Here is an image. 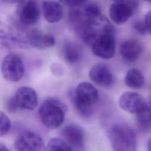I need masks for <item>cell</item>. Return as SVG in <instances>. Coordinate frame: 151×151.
<instances>
[{"label":"cell","instance_id":"6da1fadb","mask_svg":"<svg viewBox=\"0 0 151 151\" xmlns=\"http://www.w3.org/2000/svg\"><path fill=\"white\" fill-rule=\"evenodd\" d=\"M67 107L61 101L54 98H47L39 108L41 122L48 129L58 128L63 123Z\"/></svg>","mask_w":151,"mask_h":151},{"label":"cell","instance_id":"7a4b0ae2","mask_svg":"<svg viewBox=\"0 0 151 151\" xmlns=\"http://www.w3.org/2000/svg\"><path fill=\"white\" fill-rule=\"evenodd\" d=\"M109 138L114 151H137L134 131L124 124H116L109 130Z\"/></svg>","mask_w":151,"mask_h":151},{"label":"cell","instance_id":"3957f363","mask_svg":"<svg viewBox=\"0 0 151 151\" xmlns=\"http://www.w3.org/2000/svg\"><path fill=\"white\" fill-rule=\"evenodd\" d=\"M3 77L9 81H18L24 74V65L21 57L16 54H9L4 58L1 65Z\"/></svg>","mask_w":151,"mask_h":151},{"label":"cell","instance_id":"277c9868","mask_svg":"<svg viewBox=\"0 0 151 151\" xmlns=\"http://www.w3.org/2000/svg\"><path fill=\"white\" fill-rule=\"evenodd\" d=\"M14 145L17 151H47L42 138L31 131H25L18 135Z\"/></svg>","mask_w":151,"mask_h":151},{"label":"cell","instance_id":"5b68a950","mask_svg":"<svg viewBox=\"0 0 151 151\" xmlns=\"http://www.w3.org/2000/svg\"><path fill=\"white\" fill-rule=\"evenodd\" d=\"M93 53L103 59L114 57L116 52L115 39L113 33H103L91 45Z\"/></svg>","mask_w":151,"mask_h":151},{"label":"cell","instance_id":"8992f818","mask_svg":"<svg viewBox=\"0 0 151 151\" xmlns=\"http://www.w3.org/2000/svg\"><path fill=\"white\" fill-rule=\"evenodd\" d=\"M19 5L18 14L21 23L27 26L37 24L40 18V9L37 0H24Z\"/></svg>","mask_w":151,"mask_h":151},{"label":"cell","instance_id":"52a82bcc","mask_svg":"<svg viewBox=\"0 0 151 151\" xmlns=\"http://www.w3.org/2000/svg\"><path fill=\"white\" fill-rule=\"evenodd\" d=\"M72 93L77 101L88 106H93L96 104L99 97L96 88L88 82L79 83Z\"/></svg>","mask_w":151,"mask_h":151},{"label":"cell","instance_id":"ba28073f","mask_svg":"<svg viewBox=\"0 0 151 151\" xmlns=\"http://www.w3.org/2000/svg\"><path fill=\"white\" fill-rule=\"evenodd\" d=\"M88 75L93 82L103 87H110L114 82L111 70L107 65L103 63L94 64L91 68Z\"/></svg>","mask_w":151,"mask_h":151},{"label":"cell","instance_id":"9c48e42d","mask_svg":"<svg viewBox=\"0 0 151 151\" xmlns=\"http://www.w3.org/2000/svg\"><path fill=\"white\" fill-rule=\"evenodd\" d=\"M14 98L18 107L22 109L33 110L38 104L36 91L32 88L27 86H22L18 88Z\"/></svg>","mask_w":151,"mask_h":151},{"label":"cell","instance_id":"30bf717a","mask_svg":"<svg viewBox=\"0 0 151 151\" xmlns=\"http://www.w3.org/2000/svg\"><path fill=\"white\" fill-rule=\"evenodd\" d=\"M119 104L123 110L132 114H136L147 104L140 94L130 91L126 92L120 97Z\"/></svg>","mask_w":151,"mask_h":151},{"label":"cell","instance_id":"8fae6325","mask_svg":"<svg viewBox=\"0 0 151 151\" xmlns=\"http://www.w3.org/2000/svg\"><path fill=\"white\" fill-rule=\"evenodd\" d=\"M65 142L77 151H82L84 145V134L83 129L76 124H68L63 129Z\"/></svg>","mask_w":151,"mask_h":151},{"label":"cell","instance_id":"7c38bea8","mask_svg":"<svg viewBox=\"0 0 151 151\" xmlns=\"http://www.w3.org/2000/svg\"><path fill=\"white\" fill-rule=\"evenodd\" d=\"M26 41L28 45L41 50L52 47L55 43V38L52 35L43 34L38 29L29 31L27 34Z\"/></svg>","mask_w":151,"mask_h":151},{"label":"cell","instance_id":"4fadbf2b","mask_svg":"<svg viewBox=\"0 0 151 151\" xmlns=\"http://www.w3.org/2000/svg\"><path fill=\"white\" fill-rule=\"evenodd\" d=\"M142 51V47L141 44L134 39L126 40L121 44L120 48L122 57L127 62H133L137 60Z\"/></svg>","mask_w":151,"mask_h":151},{"label":"cell","instance_id":"5bb4252c","mask_svg":"<svg viewBox=\"0 0 151 151\" xmlns=\"http://www.w3.org/2000/svg\"><path fill=\"white\" fill-rule=\"evenodd\" d=\"M132 14L133 9L132 6L123 2L113 4L109 9L110 17L117 24H122L126 22Z\"/></svg>","mask_w":151,"mask_h":151},{"label":"cell","instance_id":"9a60e30c","mask_svg":"<svg viewBox=\"0 0 151 151\" xmlns=\"http://www.w3.org/2000/svg\"><path fill=\"white\" fill-rule=\"evenodd\" d=\"M43 15L45 20L50 23L60 21L63 15V8L58 2L45 1L42 2Z\"/></svg>","mask_w":151,"mask_h":151},{"label":"cell","instance_id":"2e32d148","mask_svg":"<svg viewBox=\"0 0 151 151\" xmlns=\"http://www.w3.org/2000/svg\"><path fill=\"white\" fill-rule=\"evenodd\" d=\"M63 55L65 61L71 64L77 63L82 58L81 47L75 42L67 41L63 47Z\"/></svg>","mask_w":151,"mask_h":151},{"label":"cell","instance_id":"e0dca14e","mask_svg":"<svg viewBox=\"0 0 151 151\" xmlns=\"http://www.w3.org/2000/svg\"><path fill=\"white\" fill-rule=\"evenodd\" d=\"M28 46L26 40L8 34L5 32L0 31V47L6 49L11 48H25Z\"/></svg>","mask_w":151,"mask_h":151},{"label":"cell","instance_id":"ac0fdd59","mask_svg":"<svg viewBox=\"0 0 151 151\" xmlns=\"http://www.w3.org/2000/svg\"><path fill=\"white\" fill-rule=\"evenodd\" d=\"M136 114L139 130L144 133L149 132L151 130V107L146 104Z\"/></svg>","mask_w":151,"mask_h":151},{"label":"cell","instance_id":"d6986e66","mask_svg":"<svg viewBox=\"0 0 151 151\" xmlns=\"http://www.w3.org/2000/svg\"><path fill=\"white\" fill-rule=\"evenodd\" d=\"M124 83L132 88L139 89L144 86L145 78L140 71L136 68H132L127 71Z\"/></svg>","mask_w":151,"mask_h":151},{"label":"cell","instance_id":"ffe728a7","mask_svg":"<svg viewBox=\"0 0 151 151\" xmlns=\"http://www.w3.org/2000/svg\"><path fill=\"white\" fill-rule=\"evenodd\" d=\"M47 148L48 151H73L72 147L65 140L57 137L50 139Z\"/></svg>","mask_w":151,"mask_h":151},{"label":"cell","instance_id":"44dd1931","mask_svg":"<svg viewBox=\"0 0 151 151\" xmlns=\"http://www.w3.org/2000/svg\"><path fill=\"white\" fill-rule=\"evenodd\" d=\"M69 97L74 108L80 115L84 117H88L93 113V106H88L77 101L73 95L72 91L69 93Z\"/></svg>","mask_w":151,"mask_h":151},{"label":"cell","instance_id":"7402d4cb","mask_svg":"<svg viewBox=\"0 0 151 151\" xmlns=\"http://www.w3.org/2000/svg\"><path fill=\"white\" fill-rule=\"evenodd\" d=\"M83 13L86 18L88 21H94L101 17L100 7L94 3L87 5L84 8Z\"/></svg>","mask_w":151,"mask_h":151},{"label":"cell","instance_id":"603a6c76","mask_svg":"<svg viewBox=\"0 0 151 151\" xmlns=\"http://www.w3.org/2000/svg\"><path fill=\"white\" fill-rule=\"evenodd\" d=\"M11 127V123L9 118L6 114L0 111V136L7 134Z\"/></svg>","mask_w":151,"mask_h":151},{"label":"cell","instance_id":"cb8c5ba5","mask_svg":"<svg viewBox=\"0 0 151 151\" xmlns=\"http://www.w3.org/2000/svg\"><path fill=\"white\" fill-rule=\"evenodd\" d=\"M87 0H60L65 5L72 8H77L84 5Z\"/></svg>","mask_w":151,"mask_h":151},{"label":"cell","instance_id":"d4e9b609","mask_svg":"<svg viewBox=\"0 0 151 151\" xmlns=\"http://www.w3.org/2000/svg\"><path fill=\"white\" fill-rule=\"evenodd\" d=\"M134 28L140 34L144 35L146 33L147 29L144 21H137L134 23Z\"/></svg>","mask_w":151,"mask_h":151},{"label":"cell","instance_id":"484cf974","mask_svg":"<svg viewBox=\"0 0 151 151\" xmlns=\"http://www.w3.org/2000/svg\"><path fill=\"white\" fill-rule=\"evenodd\" d=\"M7 109L11 112L16 111L18 109H19L17 105L14 97H11L8 100L7 102Z\"/></svg>","mask_w":151,"mask_h":151},{"label":"cell","instance_id":"4316f807","mask_svg":"<svg viewBox=\"0 0 151 151\" xmlns=\"http://www.w3.org/2000/svg\"><path fill=\"white\" fill-rule=\"evenodd\" d=\"M147 32L151 34V10L148 11L145 17L144 20Z\"/></svg>","mask_w":151,"mask_h":151},{"label":"cell","instance_id":"83f0119b","mask_svg":"<svg viewBox=\"0 0 151 151\" xmlns=\"http://www.w3.org/2000/svg\"><path fill=\"white\" fill-rule=\"evenodd\" d=\"M24 0H3L4 2H5L6 4H21Z\"/></svg>","mask_w":151,"mask_h":151},{"label":"cell","instance_id":"f1b7e54d","mask_svg":"<svg viewBox=\"0 0 151 151\" xmlns=\"http://www.w3.org/2000/svg\"><path fill=\"white\" fill-rule=\"evenodd\" d=\"M0 151H9V150L5 145L0 143Z\"/></svg>","mask_w":151,"mask_h":151},{"label":"cell","instance_id":"f546056e","mask_svg":"<svg viewBox=\"0 0 151 151\" xmlns=\"http://www.w3.org/2000/svg\"><path fill=\"white\" fill-rule=\"evenodd\" d=\"M147 150L151 151V139L147 142Z\"/></svg>","mask_w":151,"mask_h":151},{"label":"cell","instance_id":"4dcf8cb0","mask_svg":"<svg viewBox=\"0 0 151 151\" xmlns=\"http://www.w3.org/2000/svg\"><path fill=\"white\" fill-rule=\"evenodd\" d=\"M114 1H115L116 2H122L124 0H113Z\"/></svg>","mask_w":151,"mask_h":151},{"label":"cell","instance_id":"1f68e13d","mask_svg":"<svg viewBox=\"0 0 151 151\" xmlns=\"http://www.w3.org/2000/svg\"><path fill=\"white\" fill-rule=\"evenodd\" d=\"M146 1H149V2H151V0H146Z\"/></svg>","mask_w":151,"mask_h":151}]
</instances>
